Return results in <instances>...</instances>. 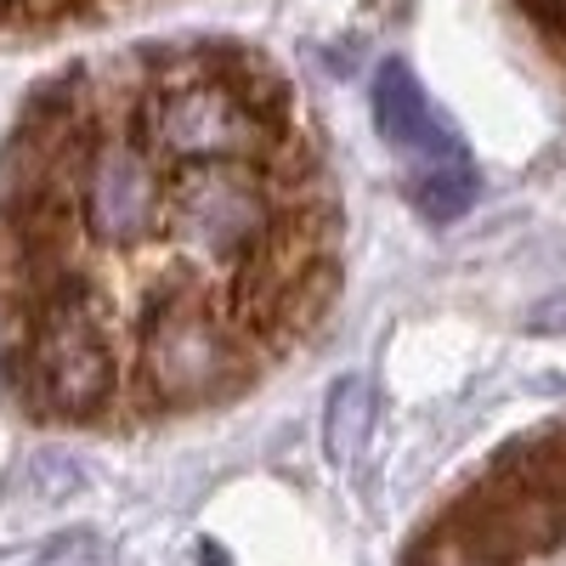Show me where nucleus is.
<instances>
[{"instance_id": "f257e3e1", "label": "nucleus", "mask_w": 566, "mask_h": 566, "mask_svg": "<svg viewBox=\"0 0 566 566\" xmlns=\"http://www.w3.org/2000/svg\"><path fill=\"white\" fill-rule=\"evenodd\" d=\"M340 239L301 97L250 45L57 74L0 159V391L57 431L221 413L323 328Z\"/></svg>"}]
</instances>
